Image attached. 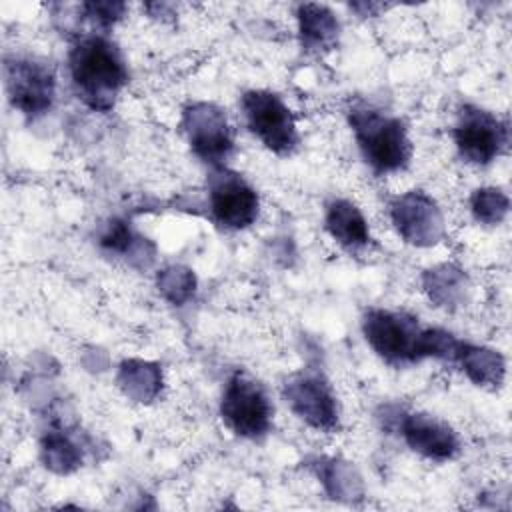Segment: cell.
<instances>
[{"instance_id":"obj_1","label":"cell","mask_w":512,"mask_h":512,"mask_svg":"<svg viewBox=\"0 0 512 512\" xmlns=\"http://www.w3.org/2000/svg\"><path fill=\"white\" fill-rule=\"evenodd\" d=\"M70 84L94 112H110L130 80L128 64L118 44L102 32L78 36L68 50Z\"/></svg>"},{"instance_id":"obj_2","label":"cell","mask_w":512,"mask_h":512,"mask_svg":"<svg viewBox=\"0 0 512 512\" xmlns=\"http://www.w3.org/2000/svg\"><path fill=\"white\" fill-rule=\"evenodd\" d=\"M360 158L376 176L404 172L414 156L406 122L368 102H356L346 112Z\"/></svg>"},{"instance_id":"obj_3","label":"cell","mask_w":512,"mask_h":512,"mask_svg":"<svg viewBox=\"0 0 512 512\" xmlns=\"http://www.w3.org/2000/svg\"><path fill=\"white\" fill-rule=\"evenodd\" d=\"M380 428L398 434L420 458L436 464L454 460L462 450L460 434L452 424L422 410H406L398 404H382L376 412Z\"/></svg>"},{"instance_id":"obj_4","label":"cell","mask_w":512,"mask_h":512,"mask_svg":"<svg viewBox=\"0 0 512 512\" xmlns=\"http://www.w3.org/2000/svg\"><path fill=\"white\" fill-rule=\"evenodd\" d=\"M222 424L242 440H262L274 424V404L266 386L246 370H234L220 394Z\"/></svg>"},{"instance_id":"obj_5","label":"cell","mask_w":512,"mask_h":512,"mask_svg":"<svg viewBox=\"0 0 512 512\" xmlns=\"http://www.w3.org/2000/svg\"><path fill=\"white\" fill-rule=\"evenodd\" d=\"M360 330L370 350L392 368H410L422 362L420 342L424 326L404 310L370 306L360 318Z\"/></svg>"},{"instance_id":"obj_6","label":"cell","mask_w":512,"mask_h":512,"mask_svg":"<svg viewBox=\"0 0 512 512\" xmlns=\"http://www.w3.org/2000/svg\"><path fill=\"white\" fill-rule=\"evenodd\" d=\"M240 110L248 132L272 154L292 156L300 146L296 116L286 100L268 88H250L240 96Z\"/></svg>"},{"instance_id":"obj_7","label":"cell","mask_w":512,"mask_h":512,"mask_svg":"<svg viewBox=\"0 0 512 512\" xmlns=\"http://www.w3.org/2000/svg\"><path fill=\"white\" fill-rule=\"evenodd\" d=\"M282 398L304 426L320 434H336L340 430V400L320 368L306 366L288 374L282 382Z\"/></svg>"},{"instance_id":"obj_8","label":"cell","mask_w":512,"mask_h":512,"mask_svg":"<svg viewBox=\"0 0 512 512\" xmlns=\"http://www.w3.org/2000/svg\"><path fill=\"white\" fill-rule=\"evenodd\" d=\"M450 136L456 154L464 164L486 168L506 152L510 128L508 122L492 110L464 102L456 108Z\"/></svg>"},{"instance_id":"obj_9","label":"cell","mask_w":512,"mask_h":512,"mask_svg":"<svg viewBox=\"0 0 512 512\" xmlns=\"http://www.w3.org/2000/svg\"><path fill=\"white\" fill-rule=\"evenodd\" d=\"M180 130L192 154L206 166L220 168L236 148L232 122L222 106L208 100H192L180 112Z\"/></svg>"},{"instance_id":"obj_10","label":"cell","mask_w":512,"mask_h":512,"mask_svg":"<svg viewBox=\"0 0 512 512\" xmlns=\"http://www.w3.org/2000/svg\"><path fill=\"white\" fill-rule=\"evenodd\" d=\"M4 90L16 112L28 120H38L56 102V74L40 58L12 54L4 58Z\"/></svg>"},{"instance_id":"obj_11","label":"cell","mask_w":512,"mask_h":512,"mask_svg":"<svg viewBox=\"0 0 512 512\" xmlns=\"http://www.w3.org/2000/svg\"><path fill=\"white\" fill-rule=\"evenodd\" d=\"M208 214L224 232H242L260 216L258 190L228 166L212 168L208 176Z\"/></svg>"},{"instance_id":"obj_12","label":"cell","mask_w":512,"mask_h":512,"mask_svg":"<svg viewBox=\"0 0 512 512\" xmlns=\"http://www.w3.org/2000/svg\"><path fill=\"white\" fill-rule=\"evenodd\" d=\"M388 220L398 238L414 248H432L446 238V216L426 190L412 188L388 200Z\"/></svg>"},{"instance_id":"obj_13","label":"cell","mask_w":512,"mask_h":512,"mask_svg":"<svg viewBox=\"0 0 512 512\" xmlns=\"http://www.w3.org/2000/svg\"><path fill=\"white\" fill-rule=\"evenodd\" d=\"M326 234L348 254H362L374 244L370 222L364 210L350 198L334 196L324 204Z\"/></svg>"},{"instance_id":"obj_14","label":"cell","mask_w":512,"mask_h":512,"mask_svg":"<svg viewBox=\"0 0 512 512\" xmlns=\"http://www.w3.org/2000/svg\"><path fill=\"white\" fill-rule=\"evenodd\" d=\"M294 18L300 48L306 54L322 56L338 46L342 24L330 6L320 2H302L296 6Z\"/></svg>"},{"instance_id":"obj_15","label":"cell","mask_w":512,"mask_h":512,"mask_svg":"<svg viewBox=\"0 0 512 512\" xmlns=\"http://www.w3.org/2000/svg\"><path fill=\"white\" fill-rule=\"evenodd\" d=\"M306 468L320 482L330 500L356 504L364 498L366 488L360 472L350 460L340 456H312L306 460Z\"/></svg>"},{"instance_id":"obj_16","label":"cell","mask_w":512,"mask_h":512,"mask_svg":"<svg viewBox=\"0 0 512 512\" xmlns=\"http://www.w3.org/2000/svg\"><path fill=\"white\" fill-rule=\"evenodd\" d=\"M420 288L434 308L452 312L466 304L470 278L456 262H438L422 270Z\"/></svg>"},{"instance_id":"obj_17","label":"cell","mask_w":512,"mask_h":512,"mask_svg":"<svg viewBox=\"0 0 512 512\" xmlns=\"http://www.w3.org/2000/svg\"><path fill=\"white\" fill-rule=\"evenodd\" d=\"M116 388L134 404H152L164 390L162 364L146 358H124L116 366Z\"/></svg>"},{"instance_id":"obj_18","label":"cell","mask_w":512,"mask_h":512,"mask_svg":"<svg viewBox=\"0 0 512 512\" xmlns=\"http://www.w3.org/2000/svg\"><path fill=\"white\" fill-rule=\"evenodd\" d=\"M454 364L478 388L498 390L506 380V358L500 350L462 340Z\"/></svg>"},{"instance_id":"obj_19","label":"cell","mask_w":512,"mask_h":512,"mask_svg":"<svg viewBox=\"0 0 512 512\" xmlns=\"http://www.w3.org/2000/svg\"><path fill=\"white\" fill-rule=\"evenodd\" d=\"M84 446L82 442L62 424L54 422L38 442V456L42 466L58 476H68L80 470L84 464Z\"/></svg>"},{"instance_id":"obj_20","label":"cell","mask_w":512,"mask_h":512,"mask_svg":"<svg viewBox=\"0 0 512 512\" xmlns=\"http://www.w3.org/2000/svg\"><path fill=\"white\" fill-rule=\"evenodd\" d=\"M102 252L122 258L132 266H146L154 260V246L148 238H142L130 222L122 218H112L98 236Z\"/></svg>"},{"instance_id":"obj_21","label":"cell","mask_w":512,"mask_h":512,"mask_svg":"<svg viewBox=\"0 0 512 512\" xmlns=\"http://www.w3.org/2000/svg\"><path fill=\"white\" fill-rule=\"evenodd\" d=\"M156 288L172 306H186L198 290L196 272L184 264H168L156 272Z\"/></svg>"},{"instance_id":"obj_22","label":"cell","mask_w":512,"mask_h":512,"mask_svg":"<svg viewBox=\"0 0 512 512\" xmlns=\"http://www.w3.org/2000/svg\"><path fill=\"white\" fill-rule=\"evenodd\" d=\"M472 218L482 226H500L510 214V196L500 186H478L468 198Z\"/></svg>"},{"instance_id":"obj_23","label":"cell","mask_w":512,"mask_h":512,"mask_svg":"<svg viewBox=\"0 0 512 512\" xmlns=\"http://www.w3.org/2000/svg\"><path fill=\"white\" fill-rule=\"evenodd\" d=\"M126 2L116 0H90L78 6V14L82 20H88L94 26V32L108 34L124 16H126Z\"/></svg>"},{"instance_id":"obj_24","label":"cell","mask_w":512,"mask_h":512,"mask_svg":"<svg viewBox=\"0 0 512 512\" xmlns=\"http://www.w3.org/2000/svg\"><path fill=\"white\" fill-rule=\"evenodd\" d=\"M348 8L356 12L360 18H372V16H378L382 10H386L388 6L378 2H354V4H348Z\"/></svg>"}]
</instances>
